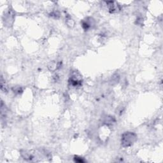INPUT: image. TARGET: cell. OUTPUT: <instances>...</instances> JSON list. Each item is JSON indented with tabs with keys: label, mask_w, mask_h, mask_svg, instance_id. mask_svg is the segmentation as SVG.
Masks as SVG:
<instances>
[{
	"label": "cell",
	"mask_w": 163,
	"mask_h": 163,
	"mask_svg": "<svg viewBox=\"0 0 163 163\" xmlns=\"http://www.w3.org/2000/svg\"><path fill=\"white\" fill-rule=\"evenodd\" d=\"M115 122V120L113 118V117H107V118H106L105 121H104V122H105L107 125L112 124L113 122Z\"/></svg>",
	"instance_id": "5"
},
{
	"label": "cell",
	"mask_w": 163,
	"mask_h": 163,
	"mask_svg": "<svg viewBox=\"0 0 163 163\" xmlns=\"http://www.w3.org/2000/svg\"><path fill=\"white\" fill-rule=\"evenodd\" d=\"M58 66H59V64H57V63H50V65L49 66V68L50 70L54 71V70H55L57 68Z\"/></svg>",
	"instance_id": "6"
},
{
	"label": "cell",
	"mask_w": 163,
	"mask_h": 163,
	"mask_svg": "<svg viewBox=\"0 0 163 163\" xmlns=\"http://www.w3.org/2000/svg\"><path fill=\"white\" fill-rule=\"evenodd\" d=\"M14 21V15L12 14H11L10 12L8 13V14L6 15H5V24L8 26H11L12 24L10 23V21Z\"/></svg>",
	"instance_id": "4"
},
{
	"label": "cell",
	"mask_w": 163,
	"mask_h": 163,
	"mask_svg": "<svg viewBox=\"0 0 163 163\" xmlns=\"http://www.w3.org/2000/svg\"><path fill=\"white\" fill-rule=\"evenodd\" d=\"M137 140V136L133 132H126L122 135L121 145L124 147H129L131 146Z\"/></svg>",
	"instance_id": "1"
},
{
	"label": "cell",
	"mask_w": 163,
	"mask_h": 163,
	"mask_svg": "<svg viewBox=\"0 0 163 163\" xmlns=\"http://www.w3.org/2000/svg\"><path fill=\"white\" fill-rule=\"evenodd\" d=\"M74 159H75V162H77V163H84V159L82 157H79L78 156H75Z\"/></svg>",
	"instance_id": "8"
},
{
	"label": "cell",
	"mask_w": 163,
	"mask_h": 163,
	"mask_svg": "<svg viewBox=\"0 0 163 163\" xmlns=\"http://www.w3.org/2000/svg\"><path fill=\"white\" fill-rule=\"evenodd\" d=\"M66 23H67V24L69 26H70V27H73V26L75 25V22H74L73 20H72V18H68V19H67Z\"/></svg>",
	"instance_id": "7"
},
{
	"label": "cell",
	"mask_w": 163,
	"mask_h": 163,
	"mask_svg": "<svg viewBox=\"0 0 163 163\" xmlns=\"http://www.w3.org/2000/svg\"><path fill=\"white\" fill-rule=\"evenodd\" d=\"M114 1H108L107 2V4L109 6V10H110V12L114 13L117 12L119 10V5L117 4H115Z\"/></svg>",
	"instance_id": "3"
},
{
	"label": "cell",
	"mask_w": 163,
	"mask_h": 163,
	"mask_svg": "<svg viewBox=\"0 0 163 163\" xmlns=\"http://www.w3.org/2000/svg\"><path fill=\"white\" fill-rule=\"evenodd\" d=\"M70 83L74 87H78L82 84V80L76 76H73L70 80Z\"/></svg>",
	"instance_id": "2"
}]
</instances>
